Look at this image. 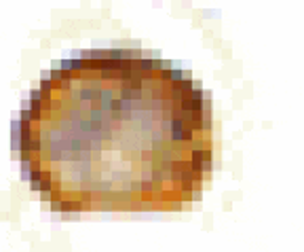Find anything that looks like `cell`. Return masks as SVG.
<instances>
[{
  "instance_id": "obj_1",
  "label": "cell",
  "mask_w": 304,
  "mask_h": 252,
  "mask_svg": "<svg viewBox=\"0 0 304 252\" xmlns=\"http://www.w3.org/2000/svg\"><path fill=\"white\" fill-rule=\"evenodd\" d=\"M13 148L53 212H177L209 178L211 108L165 60L87 51L42 76L13 125Z\"/></svg>"
}]
</instances>
